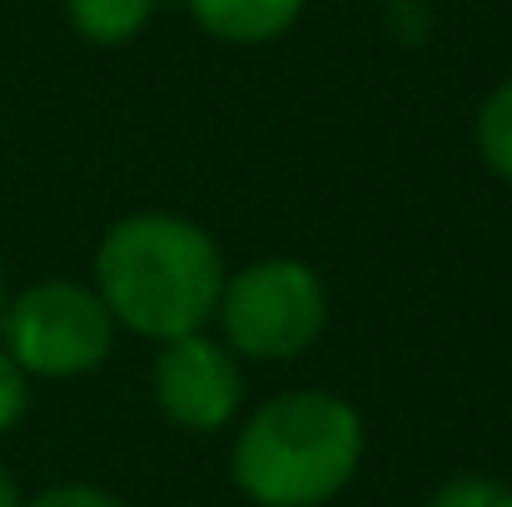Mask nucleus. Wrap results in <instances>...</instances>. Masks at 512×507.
Segmentation results:
<instances>
[{
	"instance_id": "nucleus-1",
	"label": "nucleus",
	"mask_w": 512,
	"mask_h": 507,
	"mask_svg": "<svg viewBox=\"0 0 512 507\" xmlns=\"http://www.w3.org/2000/svg\"><path fill=\"white\" fill-rule=\"evenodd\" d=\"M224 289L219 244L184 214H130L95 249V294L115 329L140 338H179L214 324Z\"/></svg>"
},
{
	"instance_id": "nucleus-2",
	"label": "nucleus",
	"mask_w": 512,
	"mask_h": 507,
	"mask_svg": "<svg viewBox=\"0 0 512 507\" xmlns=\"http://www.w3.org/2000/svg\"><path fill=\"white\" fill-rule=\"evenodd\" d=\"M363 463V418L329 388H289L249 413L229 473L254 507H324Z\"/></svg>"
},
{
	"instance_id": "nucleus-3",
	"label": "nucleus",
	"mask_w": 512,
	"mask_h": 507,
	"mask_svg": "<svg viewBox=\"0 0 512 507\" xmlns=\"http://www.w3.org/2000/svg\"><path fill=\"white\" fill-rule=\"evenodd\" d=\"M214 324L234 358L289 363L329 324V289L304 259H259L239 274H224Z\"/></svg>"
},
{
	"instance_id": "nucleus-4",
	"label": "nucleus",
	"mask_w": 512,
	"mask_h": 507,
	"mask_svg": "<svg viewBox=\"0 0 512 507\" xmlns=\"http://www.w3.org/2000/svg\"><path fill=\"white\" fill-rule=\"evenodd\" d=\"M0 348L30 378H85L115 348V319L95 284L40 279L5 299L0 309Z\"/></svg>"
},
{
	"instance_id": "nucleus-5",
	"label": "nucleus",
	"mask_w": 512,
	"mask_h": 507,
	"mask_svg": "<svg viewBox=\"0 0 512 507\" xmlns=\"http://www.w3.org/2000/svg\"><path fill=\"white\" fill-rule=\"evenodd\" d=\"M155 398H160V413L184 433L229 428L244 403V373H239L234 348L209 329L165 338L155 358Z\"/></svg>"
},
{
	"instance_id": "nucleus-6",
	"label": "nucleus",
	"mask_w": 512,
	"mask_h": 507,
	"mask_svg": "<svg viewBox=\"0 0 512 507\" xmlns=\"http://www.w3.org/2000/svg\"><path fill=\"white\" fill-rule=\"evenodd\" d=\"M204 35L224 45H269L289 35L309 0H184Z\"/></svg>"
},
{
	"instance_id": "nucleus-7",
	"label": "nucleus",
	"mask_w": 512,
	"mask_h": 507,
	"mask_svg": "<svg viewBox=\"0 0 512 507\" xmlns=\"http://www.w3.org/2000/svg\"><path fill=\"white\" fill-rule=\"evenodd\" d=\"M155 15V0H65V20L90 45H125Z\"/></svg>"
},
{
	"instance_id": "nucleus-8",
	"label": "nucleus",
	"mask_w": 512,
	"mask_h": 507,
	"mask_svg": "<svg viewBox=\"0 0 512 507\" xmlns=\"http://www.w3.org/2000/svg\"><path fill=\"white\" fill-rule=\"evenodd\" d=\"M478 155L498 179L512 184V80H503L478 110Z\"/></svg>"
},
{
	"instance_id": "nucleus-9",
	"label": "nucleus",
	"mask_w": 512,
	"mask_h": 507,
	"mask_svg": "<svg viewBox=\"0 0 512 507\" xmlns=\"http://www.w3.org/2000/svg\"><path fill=\"white\" fill-rule=\"evenodd\" d=\"M423 507H512V483L488 478V473H458L438 483Z\"/></svg>"
},
{
	"instance_id": "nucleus-10",
	"label": "nucleus",
	"mask_w": 512,
	"mask_h": 507,
	"mask_svg": "<svg viewBox=\"0 0 512 507\" xmlns=\"http://www.w3.org/2000/svg\"><path fill=\"white\" fill-rule=\"evenodd\" d=\"M30 413V373L0 348V433H10Z\"/></svg>"
},
{
	"instance_id": "nucleus-11",
	"label": "nucleus",
	"mask_w": 512,
	"mask_h": 507,
	"mask_svg": "<svg viewBox=\"0 0 512 507\" xmlns=\"http://www.w3.org/2000/svg\"><path fill=\"white\" fill-rule=\"evenodd\" d=\"M25 507H125L115 493L95 488V483H55L35 498H25Z\"/></svg>"
},
{
	"instance_id": "nucleus-12",
	"label": "nucleus",
	"mask_w": 512,
	"mask_h": 507,
	"mask_svg": "<svg viewBox=\"0 0 512 507\" xmlns=\"http://www.w3.org/2000/svg\"><path fill=\"white\" fill-rule=\"evenodd\" d=\"M0 507H25V498H20V488H15V478L0 468Z\"/></svg>"
},
{
	"instance_id": "nucleus-13",
	"label": "nucleus",
	"mask_w": 512,
	"mask_h": 507,
	"mask_svg": "<svg viewBox=\"0 0 512 507\" xmlns=\"http://www.w3.org/2000/svg\"><path fill=\"white\" fill-rule=\"evenodd\" d=\"M383 5H413V0H383Z\"/></svg>"
},
{
	"instance_id": "nucleus-14",
	"label": "nucleus",
	"mask_w": 512,
	"mask_h": 507,
	"mask_svg": "<svg viewBox=\"0 0 512 507\" xmlns=\"http://www.w3.org/2000/svg\"><path fill=\"white\" fill-rule=\"evenodd\" d=\"M0 309H5V284H0Z\"/></svg>"
}]
</instances>
